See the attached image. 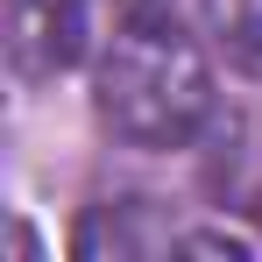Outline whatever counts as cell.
<instances>
[{"label": "cell", "mask_w": 262, "mask_h": 262, "mask_svg": "<svg viewBox=\"0 0 262 262\" xmlns=\"http://www.w3.org/2000/svg\"><path fill=\"white\" fill-rule=\"evenodd\" d=\"M99 7H114V21H135V14H177L170 0H99Z\"/></svg>", "instance_id": "obj_5"}, {"label": "cell", "mask_w": 262, "mask_h": 262, "mask_svg": "<svg viewBox=\"0 0 262 262\" xmlns=\"http://www.w3.org/2000/svg\"><path fill=\"white\" fill-rule=\"evenodd\" d=\"M206 29L234 71L262 78V0H206Z\"/></svg>", "instance_id": "obj_4"}, {"label": "cell", "mask_w": 262, "mask_h": 262, "mask_svg": "<svg viewBox=\"0 0 262 262\" xmlns=\"http://www.w3.org/2000/svg\"><path fill=\"white\" fill-rule=\"evenodd\" d=\"M92 7L99 0H7L0 7V36H7L14 78L43 85L57 71H71L92 50Z\"/></svg>", "instance_id": "obj_2"}, {"label": "cell", "mask_w": 262, "mask_h": 262, "mask_svg": "<svg viewBox=\"0 0 262 262\" xmlns=\"http://www.w3.org/2000/svg\"><path fill=\"white\" fill-rule=\"evenodd\" d=\"M220 149H227V156L213 163V184L248 220H262V114L255 121H234V128L220 135Z\"/></svg>", "instance_id": "obj_3"}, {"label": "cell", "mask_w": 262, "mask_h": 262, "mask_svg": "<svg viewBox=\"0 0 262 262\" xmlns=\"http://www.w3.org/2000/svg\"><path fill=\"white\" fill-rule=\"evenodd\" d=\"M99 121L128 149H184L213 121L220 92L206 71V50L177 29V14H135L114 21V36L99 50Z\"/></svg>", "instance_id": "obj_1"}]
</instances>
